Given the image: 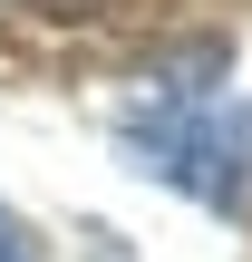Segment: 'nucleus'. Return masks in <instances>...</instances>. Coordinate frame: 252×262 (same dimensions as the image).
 Returning <instances> with one entry per match:
<instances>
[{"instance_id":"nucleus-1","label":"nucleus","mask_w":252,"mask_h":262,"mask_svg":"<svg viewBox=\"0 0 252 262\" xmlns=\"http://www.w3.org/2000/svg\"><path fill=\"white\" fill-rule=\"evenodd\" d=\"M155 88H165V97H185V107H194V97H214V88H223V39L165 49V58H155Z\"/></svg>"},{"instance_id":"nucleus-2","label":"nucleus","mask_w":252,"mask_h":262,"mask_svg":"<svg viewBox=\"0 0 252 262\" xmlns=\"http://www.w3.org/2000/svg\"><path fill=\"white\" fill-rule=\"evenodd\" d=\"M0 262H49V253H39V233H29L10 204H0Z\"/></svg>"},{"instance_id":"nucleus-3","label":"nucleus","mask_w":252,"mask_h":262,"mask_svg":"<svg viewBox=\"0 0 252 262\" xmlns=\"http://www.w3.org/2000/svg\"><path fill=\"white\" fill-rule=\"evenodd\" d=\"M0 10H10V0H0Z\"/></svg>"}]
</instances>
